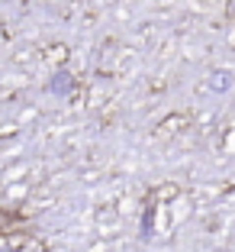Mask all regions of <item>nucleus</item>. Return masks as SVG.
Wrapping results in <instances>:
<instances>
[{
    "mask_svg": "<svg viewBox=\"0 0 235 252\" xmlns=\"http://www.w3.org/2000/svg\"><path fill=\"white\" fill-rule=\"evenodd\" d=\"M229 81H232V78H229V71H216L213 88H216V91H226V88H229Z\"/></svg>",
    "mask_w": 235,
    "mask_h": 252,
    "instance_id": "nucleus-2",
    "label": "nucleus"
},
{
    "mask_svg": "<svg viewBox=\"0 0 235 252\" xmlns=\"http://www.w3.org/2000/svg\"><path fill=\"white\" fill-rule=\"evenodd\" d=\"M49 88H52V91H68V88H71V78H68L65 71H58V78H52Z\"/></svg>",
    "mask_w": 235,
    "mask_h": 252,
    "instance_id": "nucleus-1",
    "label": "nucleus"
}]
</instances>
